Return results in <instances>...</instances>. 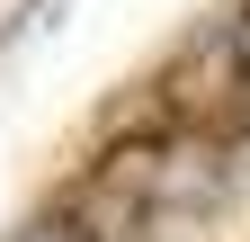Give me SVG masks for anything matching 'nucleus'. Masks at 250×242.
<instances>
[{"label": "nucleus", "mask_w": 250, "mask_h": 242, "mask_svg": "<svg viewBox=\"0 0 250 242\" xmlns=\"http://www.w3.org/2000/svg\"><path fill=\"white\" fill-rule=\"evenodd\" d=\"M9 242H107L99 224H81V216H36V224H18Z\"/></svg>", "instance_id": "nucleus-1"}]
</instances>
